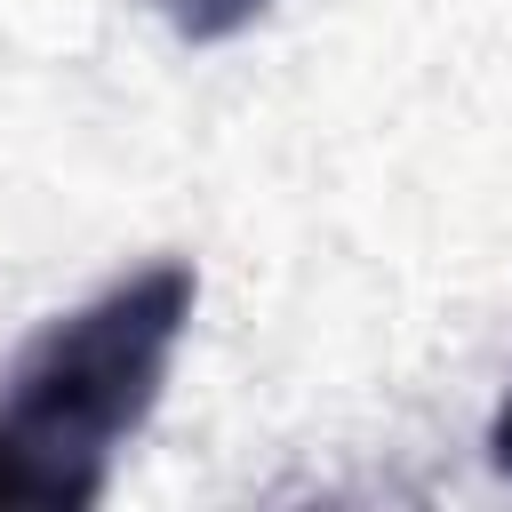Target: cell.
<instances>
[{
	"instance_id": "obj_3",
	"label": "cell",
	"mask_w": 512,
	"mask_h": 512,
	"mask_svg": "<svg viewBox=\"0 0 512 512\" xmlns=\"http://www.w3.org/2000/svg\"><path fill=\"white\" fill-rule=\"evenodd\" d=\"M488 464L512 480V392H504V408H496V424H488Z\"/></svg>"
},
{
	"instance_id": "obj_2",
	"label": "cell",
	"mask_w": 512,
	"mask_h": 512,
	"mask_svg": "<svg viewBox=\"0 0 512 512\" xmlns=\"http://www.w3.org/2000/svg\"><path fill=\"white\" fill-rule=\"evenodd\" d=\"M152 8L168 16V32L184 48H216V40H240L272 0H152Z\"/></svg>"
},
{
	"instance_id": "obj_1",
	"label": "cell",
	"mask_w": 512,
	"mask_h": 512,
	"mask_svg": "<svg viewBox=\"0 0 512 512\" xmlns=\"http://www.w3.org/2000/svg\"><path fill=\"white\" fill-rule=\"evenodd\" d=\"M200 272L152 256L56 312L0 376V504L88 512L112 488V456L144 432L192 328Z\"/></svg>"
}]
</instances>
